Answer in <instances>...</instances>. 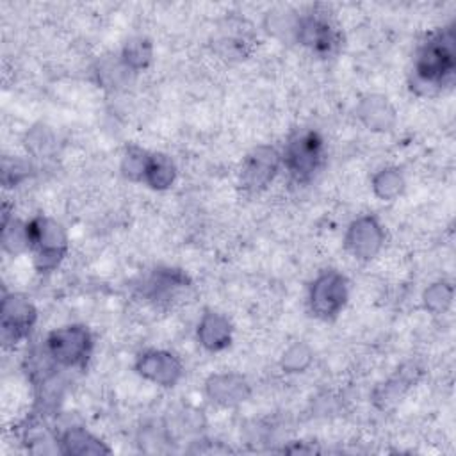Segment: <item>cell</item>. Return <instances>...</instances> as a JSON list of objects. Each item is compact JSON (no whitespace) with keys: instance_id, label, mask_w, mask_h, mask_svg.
Instances as JSON below:
<instances>
[{"instance_id":"cell-1","label":"cell","mask_w":456,"mask_h":456,"mask_svg":"<svg viewBox=\"0 0 456 456\" xmlns=\"http://www.w3.org/2000/svg\"><path fill=\"white\" fill-rule=\"evenodd\" d=\"M413 75V86L424 87V93L451 86L454 77V32L451 28L431 34L419 48Z\"/></svg>"},{"instance_id":"cell-2","label":"cell","mask_w":456,"mask_h":456,"mask_svg":"<svg viewBox=\"0 0 456 456\" xmlns=\"http://www.w3.org/2000/svg\"><path fill=\"white\" fill-rule=\"evenodd\" d=\"M322 160L324 144L315 132L303 130L289 139L283 153V162L296 182L305 183L312 180L314 175L321 169Z\"/></svg>"},{"instance_id":"cell-3","label":"cell","mask_w":456,"mask_h":456,"mask_svg":"<svg viewBox=\"0 0 456 456\" xmlns=\"http://www.w3.org/2000/svg\"><path fill=\"white\" fill-rule=\"evenodd\" d=\"M28 248L36 251V264L43 269H52L59 264L66 251V233L62 226L48 217H36L27 224Z\"/></svg>"},{"instance_id":"cell-4","label":"cell","mask_w":456,"mask_h":456,"mask_svg":"<svg viewBox=\"0 0 456 456\" xmlns=\"http://www.w3.org/2000/svg\"><path fill=\"white\" fill-rule=\"evenodd\" d=\"M46 351L57 363L84 365L91 353V335L82 326H66L50 333Z\"/></svg>"},{"instance_id":"cell-5","label":"cell","mask_w":456,"mask_h":456,"mask_svg":"<svg viewBox=\"0 0 456 456\" xmlns=\"http://www.w3.org/2000/svg\"><path fill=\"white\" fill-rule=\"evenodd\" d=\"M347 299V285L342 274L328 271L321 274L310 289V306L317 317H335Z\"/></svg>"},{"instance_id":"cell-6","label":"cell","mask_w":456,"mask_h":456,"mask_svg":"<svg viewBox=\"0 0 456 456\" xmlns=\"http://www.w3.org/2000/svg\"><path fill=\"white\" fill-rule=\"evenodd\" d=\"M2 315V342L5 346L20 342L36 321V308L32 303L18 294L5 296L0 306Z\"/></svg>"},{"instance_id":"cell-7","label":"cell","mask_w":456,"mask_h":456,"mask_svg":"<svg viewBox=\"0 0 456 456\" xmlns=\"http://www.w3.org/2000/svg\"><path fill=\"white\" fill-rule=\"evenodd\" d=\"M297 39L314 52L328 55L338 46L340 34L326 18L310 14L297 23Z\"/></svg>"},{"instance_id":"cell-8","label":"cell","mask_w":456,"mask_h":456,"mask_svg":"<svg viewBox=\"0 0 456 456\" xmlns=\"http://www.w3.org/2000/svg\"><path fill=\"white\" fill-rule=\"evenodd\" d=\"M280 157L273 148L260 146L256 148L248 159L242 167L240 182L242 187L248 191H260L264 189L274 176L278 169Z\"/></svg>"},{"instance_id":"cell-9","label":"cell","mask_w":456,"mask_h":456,"mask_svg":"<svg viewBox=\"0 0 456 456\" xmlns=\"http://www.w3.org/2000/svg\"><path fill=\"white\" fill-rule=\"evenodd\" d=\"M383 242V230L374 217L356 219L346 235V246L358 258H372Z\"/></svg>"},{"instance_id":"cell-10","label":"cell","mask_w":456,"mask_h":456,"mask_svg":"<svg viewBox=\"0 0 456 456\" xmlns=\"http://www.w3.org/2000/svg\"><path fill=\"white\" fill-rule=\"evenodd\" d=\"M137 370L164 387H171L176 383V379L182 374V365L180 362L164 351H148L139 356L137 360Z\"/></svg>"},{"instance_id":"cell-11","label":"cell","mask_w":456,"mask_h":456,"mask_svg":"<svg viewBox=\"0 0 456 456\" xmlns=\"http://www.w3.org/2000/svg\"><path fill=\"white\" fill-rule=\"evenodd\" d=\"M207 392L214 401L221 404H235L244 401L248 395V385L242 378L233 374L212 376L207 383Z\"/></svg>"},{"instance_id":"cell-12","label":"cell","mask_w":456,"mask_h":456,"mask_svg":"<svg viewBox=\"0 0 456 456\" xmlns=\"http://www.w3.org/2000/svg\"><path fill=\"white\" fill-rule=\"evenodd\" d=\"M198 337L207 349H223L230 344V322L219 314H205L198 328Z\"/></svg>"},{"instance_id":"cell-13","label":"cell","mask_w":456,"mask_h":456,"mask_svg":"<svg viewBox=\"0 0 456 456\" xmlns=\"http://www.w3.org/2000/svg\"><path fill=\"white\" fill-rule=\"evenodd\" d=\"M358 116L370 126L387 130L394 121V110L387 103V98L369 96L358 107Z\"/></svg>"},{"instance_id":"cell-14","label":"cell","mask_w":456,"mask_h":456,"mask_svg":"<svg viewBox=\"0 0 456 456\" xmlns=\"http://www.w3.org/2000/svg\"><path fill=\"white\" fill-rule=\"evenodd\" d=\"M62 447L66 452L69 454H98V452H109L107 447H103L100 444V440H96L94 436H91L87 431L84 429H69L64 433L62 440H61Z\"/></svg>"},{"instance_id":"cell-15","label":"cell","mask_w":456,"mask_h":456,"mask_svg":"<svg viewBox=\"0 0 456 456\" xmlns=\"http://www.w3.org/2000/svg\"><path fill=\"white\" fill-rule=\"evenodd\" d=\"M142 180L155 189L169 187L175 180L173 162L164 155H150Z\"/></svg>"},{"instance_id":"cell-16","label":"cell","mask_w":456,"mask_h":456,"mask_svg":"<svg viewBox=\"0 0 456 456\" xmlns=\"http://www.w3.org/2000/svg\"><path fill=\"white\" fill-rule=\"evenodd\" d=\"M403 176L395 169H383L374 176V191L383 200L395 198L403 189Z\"/></svg>"},{"instance_id":"cell-17","label":"cell","mask_w":456,"mask_h":456,"mask_svg":"<svg viewBox=\"0 0 456 456\" xmlns=\"http://www.w3.org/2000/svg\"><path fill=\"white\" fill-rule=\"evenodd\" d=\"M150 59H151V48L142 39L130 41L123 52V62L126 68H132V69L144 68L150 62Z\"/></svg>"},{"instance_id":"cell-18","label":"cell","mask_w":456,"mask_h":456,"mask_svg":"<svg viewBox=\"0 0 456 456\" xmlns=\"http://www.w3.org/2000/svg\"><path fill=\"white\" fill-rule=\"evenodd\" d=\"M148 159H150L148 153L132 148V150L125 155V159H123V173H125L126 176H130V178L142 180V178H144V171H146Z\"/></svg>"},{"instance_id":"cell-19","label":"cell","mask_w":456,"mask_h":456,"mask_svg":"<svg viewBox=\"0 0 456 456\" xmlns=\"http://www.w3.org/2000/svg\"><path fill=\"white\" fill-rule=\"evenodd\" d=\"M451 297H452L451 287H447L445 283H435L424 294L426 306L433 312H440V310L447 308V305L451 303Z\"/></svg>"},{"instance_id":"cell-20","label":"cell","mask_w":456,"mask_h":456,"mask_svg":"<svg viewBox=\"0 0 456 456\" xmlns=\"http://www.w3.org/2000/svg\"><path fill=\"white\" fill-rule=\"evenodd\" d=\"M310 362V353L305 346H294L283 354V367L289 370H301Z\"/></svg>"}]
</instances>
